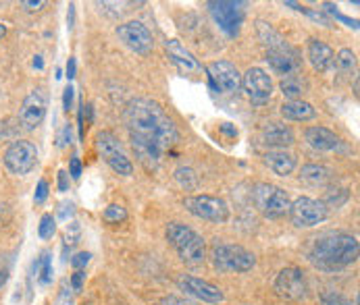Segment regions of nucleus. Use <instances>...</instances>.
Segmentation results:
<instances>
[{
  "label": "nucleus",
  "mask_w": 360,
  "mask_h": 305,
  "mask_svg": "<svg viewBox=\"0 0 360 305\" xmlns=\"http://www.w3.org/2000/svg\"><path fill=\"white\" fill-rule=\"evenodd\" d=\"M123 123L129 133L136 158L155 170L162 162V156L171 152L179 142V131L165 112V108L150 98H134L123 108Z\"/></svg>",
  "instance_id": "nucleus-1"
},
{
  "label": "nucleus",
  "mask_w": 360,
  "mask_h": 305,
  "mask_svg": "<svg viewBox=\"0 0 360 305\" xmlns=\"http://www.w3.org/2000/svg\"><path fill=\"white\" fill-rule=\"evenodd\" d=\"M359 239L346 231H327L321 233L309 252V259L325 272H338L352 266L359 259Z\"/></svg>",
  "instance_id": "nucleus-2"
},
{
  "label": "nucleus",
  "mask_w": 360,
  "mask_h": 305,
  "mask_svg": "<svg viewBox=\"0 0 360 305\" xmlns=\"http://www.w3.org/2000/svg\"><path fill=\"white\" fill-rule=\"evenodd\" d=\"M167 241L177 252L184 264H188V266L205 264L206 243L194 229H190L181 222H171L167 226Z\"/></svg>",
  "instance_id": "nucleus-3"
},
{
  "label": "nucleus",
  "mask_w": 360,
  "mask_h": 305,
  "mask_svg": "<svg viewBox=\"0 0 360 305\" xmlns=\"http://www.w3.org/2000/svg\"><path fill=\"white\" fill-rule=\"evenodd\" d=\"M212 266L219 272H250L257 266V257L252 252H248L242 245H233V243H217L210 252Z\"/></svg>",
  "instance_id": "nucleus-4"
},
{
  "label": "nucleus",
  "mask_w": 360,
  "mask_h": 305,
  "mask_svg": "<svg viewBox=\"0 0 360 305\" xmlns=\"http://www.w3.org/2000/svg\"><path fill=\"white\" fill-rule=\"evenodd\" d=\"M252 200H255L258 212L264 218L277 220V218H283L285 214H290L292 200L281 187H275V185H269V183H258L252 189Z\"/></svg>",
  "instance_id": "nucleus-5"
},
{
  "label": "nucleus",
  "mask_w": 360,
  "mask_h": 305,
  "mask_svg": "<svg viewBox=\"0 0 360 305\" xmlns=\"http://www.w3.org/2000/svg\"><path fill=\"white\" fill-rule=\"evenodd\" d=\"M96 150L117 175H123V177L134 175V164H131L129 156L125 154L121 142L117 140V135L112 131H101L96 135Z\"/></svg>",
  "instance_id": "nucleus-6"
},
{
  "label": "nucleus",
  "mask_w": 360,
  "mask_h": 305,
  "mask_svg": "<svg viewBox=\"0 0 360 305\" xmlns=\"http://www.w3.org/2000/svg\"><path fill=\"white\" fill-rule=\"evenodd\" d=\"M206 6L221 32H225L229 38H236L240 34L244 25V2L214 0V2H208Z\"/></svg>",
  "instance_id": "nucleus-7"
},
{
  "label": "nucleus",
  "mask_w": 360,
  "mask_h": 305,
  "mask_svg": "<svg viewBox=\"0 0 360 305\" xmlns=\"http://www.w3.org/2000/svg\"><path fill=\"white\" fill-rule=\"evenodd\" d=\"M184 208L206 222H214V224H223L229 220V205L225 200L217 198V196H188L184 200Z\"/></svg>",
  "instance_id": "nucleus-8"
},
{
  "label": "nucleus",
  "mask_w": 360,
  "mask_h": 305,
  "mask_svg": "<svg viewBox=\"0 0 360 305\" xmlns=\"http://www.w3.org/2000/svg\"><path fill=\"white\" fill-rule=\"evenodd\" d=\"M210 90L217 94H236L242 88V75L229 60H214L206 67Z\"/></svg>",
  "instance_id": "nucleus-9"
},
{
  "label": "nucleus",
  "mask_w": 360,
  "mask_h": 305,
  "mask_svg": "<svg viewBox=\"0 0 360 305\" xmlns=\"http://www.w3.org/2000/svg\"><path fill=\"white\" fill-rule=\"evenodd\" d=\"M329 216V210L327 205L319 200H312V198H298L294 200L290 205V220L296 229H312V226H319L321 222H325Z\"/></svg>",
  "instance_id": "nucleus-10"
},
{
  "label": "nucleus",
  "mask_w": 360,
  "mask_h": 305,
  "mask_svg": "<svg viewBox=\"0 0 360 305\" xmlns=\"http://www.w3.org/2000/svg\"><path fill=\"white\" fill-rule=\"evenodd\" d=\"M275 291L279 297L290 301H302L309 295V280L304 272L296 266L283 268L275 278Z\"/></svg>",
  "instance_id": "nucleus-11"
},
{
  "label": "nucleus",
  "mask_w": 360,
  "mask_h": 305,
  "mask_svg": "<svg viewBox=\"0 0 360 305\" xmlns=\"http://www.w3.org/2000/svg\"><path fill=\"white\" fill-rule=\"evenodd\" d=\"M46 110H49V96L44 90L36 88L32 90L23 102H21V108H19V125L25 129V131H34L36 127L42 125L44 116H46Z\"/></svg>",
  "instance_id": "nucleus-12"
},
{
  "label": "nucleus",
  "mask_w": 360,
  "mask_h": 305,
  "mask_svg": "<svg viewBox=\"0 0 360 305\" xmlns=\"http://www.w3.org/2000/svg\"><path fill=\"white\" fill-rule=\"evenodd\" d=\"M36 162H38V148L27 140L13 142L4 152V166L13 175H27L36 166Z\"/></svg>",
  "instance_id": "nucleus-13"
},
{
  "label": "nucleus",
  "mask_w": 360,
  "mask_h": 305,
  "mask_svg": "<svg viewBox=\"0 0 360 305\" xmlns=\"http://www.w3.org/2000/svg\"><path fill=\"white\" fill-rule=\"evenodd\" d=\"M115 34L129 50H134L136 54H148L155 48V38H153L150 29L140 21L121 23V25H117Z\"/></svg>",
  "instance_id": "nucleus-14"
},
{
  "label": "nucleus",
  "mask_w": 360,
  "mask_h": 305,
  "mask_svg": "<svg viewBox=\"0 0 360 305\" xmlns=\"http://www.w3.org/2000/svg\"><path fill=\"white\" fill-rule=\"evenodd\" d=\"M177 287L186 295H190V297H194V299H198L202 304L219 305L225 301V295H223V291L217 285H212L208 280H202L198 276H192V274H181L177 278Z\"/></svg>",
  "instance_id": "nucleus-15"
},
{
  "label": "nucleus",
  "mask_w": 360,
  "mask_h": 305,
  "mask_svg": "<svg viewBox=\"0 0 360 305\" xmlns=\"http://www.w3.org/2000/svg\"><path fill=\"white\" fill-rule=\"evenodd\" d=\"M242 90L248 96V100L255 104H264L273 96V79L266 71L252 67L242 75Z\"/></svg>",
  "instance_id": "nucleus-16"
},
{
  "label": "nucleus",
  "mask_w": 360,
  "mask_h": 305,
  "mask_svg": "<svg viewBox=\"0 0 360 305\" xmlns=\"http://www.w3.org/2000/svg\"><path fill=\"white\" fill-rule=\"evenodd\" d=\"M266 62H269V67H271L275 73H279V75H283V77L298 73V69H300V65H302L300 54L294 50L285 40H283L281 44H277V46H273V48L266 50Z\"/></svg>",
  "instance_id": "nucleus-17"
},
{
  "label": "nucleus",
  "mask_w": 360,
  "mask_h": 305,
  "mask_svg": "<svg viewBox=\"0 0 360 305\" xmlns=\"http://www.w3.org/2000/svg\"><path fill=\"white\" fill-rule=\"evenodd\" d=\"M307 54H309V62L312 65V69L319 73H329L335 65V52L323 40H316V38L309 40Z\"/></svg>",
  "instance_id": "nucleus-18"
},
{
  "label": "nucleus",
  "mask_w": 360,
  "mask_h": 305,
  "mask_svg": "<svg viewBox=\"0 0 360 305\" xmlns=\"http://www.w3.org/2000/svg\"><path fill=\"white\" fill-rule=\"evenodd\" d=\"M260 142L269 148H290L294 144V131L281 123H269L260 131Z\"/></svg>",
  "instance_id": "nucleus-19"
},
{
  "label": "nucleus",
  "mask_w": 360,
  "mask_h": 305,
  "mask_svg": "<svg viewBox=\"0 0 360 305\" xmlns=\"http://www.w3.org/2000/svg\"><path fill=\"white\" fill-rule=\"evenodd\" d=\"M167 54H169L171 62H173L181 73H196V71H200L198 58L188 50L179 40H169V42H167Z\"/></svg>",
  "instance_id": "nucleus-20"
},
{
  "label": "nucleus",
  "mask_w": 360,
  "mask_h": 305,
  "mask_svg": "<svg viewBox=\"0 0 360 305\" xmlns=\"http://www.w3.org/2000/svg\"><path fill=\"white\" fill-rule=\"evenodd\" d=\"M304 140H307L310 148L316 150V152H333L340 146V137L333 131H329L327 127H319V125L309 127L304 131Z\"/></svg>",
  "instance_id": "nucleus-21"
},
{
  "label": "nucleus",
  "mask_w": 360,
  "mask_h": 305,
  "mask_svg": "<svg viewBox=\"0 0 360 305\" xmlns=\"http://www.w3.org/2000/svg\"><path fill=\"white\" fill-rule=\"evenodd\" d=\"M264 164L277 177H290L296 168V158L294 154L285 152V150H273V152L264 154Z\"/></svg>",
  "instance_id": "nucleus-22"
},
{
  "label": "nucleus",
  "mask_w": 360,
  "mask_h": 305,
  "mask_svg": "<svg viewBox=\"0 0 360 305\" xmlns=\"http://www.w3.org/2000/svg\"><path fill=\"white\" fill-rule=\"evenodd\" d=\"M281 116L288 118V121H312L316 116V110L314 106L307 100H288L281 104Z\"/></svg>",
  "instance_id": "nucleus-23"
},
{
  "label": "nucleus",
  "mask_w": 360,
  "mask_h": 305,
  "mask_svg": "<svg viewBox=\"0 0 360 305\" xmlns=\"http://www.w3.org/2000/svg\"><path fill=\"white\" fill-rule=\"evenodd\" d=\"M300 181L309 183L312 187H325L331 181V170L321 164H307L300 170Z\"/></svg>",
  "instance_id": "nucleus-24"
},
{
  "label": "nucleus",
  "mask_w": 360,
  "mask_h": 305,
  "mask_svg": "<svg viewBox=\"0 0 360 305\" xmlns=\"http://www.w3.org/2000/svg\"><path fill=\"white\" fill-rule=\"evenodd\" d=\"M279 90L285 98H290V102L302 100V96L307 94V81L302 77H298V73H294L279 81Z\"/></svg>",
  "instance_id": "nucleus-25"
},
{
  "label": "nucleus",
  "mask_w": 360,
  "mask_h": 305,
  "mask_svg": "<svg viewBox=\"0 0 360 305\" xmlns=\"http://www.w3.org/2000/svg\"><path fill=\"white\" fill-rule=\"evenodd\" d=\"M356 65H359L356 54L350 50V48H342V50L338 52V56H335V65L333 67L340 71V75L352 77L356 73Z\"/></svg>",
  "instance_id": "nucleus-26"
},
{
  "label": "nucleus",
  "mask_w": 360,
  "mask_h": 305,
  "mask_svg": "<svg viewBox=\"0 0 360 305\" xmlns=\"http://www.w3.org/2000/svg\"><path fill=\"white\" fill-rule=\"evenodd\" d=\"M34 272H36V278L42 287H49L52 283V259L51 254H42L36 264H34Z\"/></svg>",
  "instance_id": "nucleus-27"
},
{
  "label": "nucleus",
  "mask_w": 360,
  "mask_h": 305,
  "mask_svg": "<svg viewBox=\"0 0 360 305\" xmlns=\"http://www.w3.org/2000/svg\"><path fill=\"white\" fill-rule=\"evenodd\" d=\"M173 177H175L177 185H179L181 189H186V191H194V189L198 187V175H196V170L190 168V166H179V168L175 170Z\"/></svg>",
  "instance_id": "nucleus-28"
},
{
  "label": "nucleus",
  "mask_w": 360,
  "mask_h": 305,
  "mask_svg": "<svg viewBox=\"0 0 360 305\" xmlns=\"http://www.w3.org/2000/svg\"><path fill=\"white\" fill-rule=\"evenodd\" d=\"M103 220L108 224H121L127 220V210L121 203H110L103 212Z\"/></svg>",
  "instance_id": "nucleus-29"
},
{
  "label": "nucleus",
  "mask_w": 360,
  "mask_h": 305,
  "mask_svg": "<svg viewBox=\"0 0 360 305\" xmlns=\"http://www.w3.org/2000/svg\"><path fill=\"white\" fill-rule=\"evenodd\" d=\"M54 233H56V220H54V216L52 214H44L42 218H40V224H38V235H40V239H52L54 237Z\"/></svg>",
  "instance_id": "nucleus-30"
},
{
  "label": "nucleus",
  "mask_w": 360,
  "mask_h": 305,
  "mask_svg": "<svg viewBox=\"0 0 360 305\" xmlns=\"http://www.w3.org/2000/svg\"><path fill=\"white\" fill-rule=\"evenodd\" d=\"M79 237H82V226H79V222H71V224L67 226V235H65V250L77 245V243H79Z\"/></svg>",
  "instance_id": "nucleus-31"
},
{
  "label": "nucleus",
  "mask_w": 360,
  "mask_h": 305,
  "mask_svg": "<svg viewBox=\"0 0 360 305\" xmlns=\"http://www.w3.org/2000/svg\"><path fill=\"white\" fill-rule=\"evenodd\" d=\"M325 8H327V13H331L335 19H340V21H342V23H346L348 27L359 29V21H356V19H350V17H346V15H342V13L338 11V6H333V4H325Z\"/></svg>",
  "instance_id": "nucleus-32"
},
{
  "label": "nucleus",
  "mask_w": 360,
  "mask_h": 305,
  "mask_svg": "<svg viewBox=\"0 0 360 305\" xmlns=\"http://www.w3.org/2000/svg\"><path fill=\"white\" fill-rule=\"evenodd\" d=\"M90 257H92V255L88 254V252H79V254H75L71 257V266H73L75 270H84V268L88 266Z\"/></svg>",
  "instance_id": "nucleus-33"
},
{
  "label": "nucleus",
  "mask_w": 360,
  "mask_h": 305,
  "mask_svg": "<svg viewBox=\"0 0 360 305\" xmlns=\"http://www.w3.org/2000/svg\"><path fill=\"white\" fill-rule=\"evenodd\" d=\"M49 198V183L42 179L36 187V194H34V202L36 203H44V200Z\"/></svg>",
  "instance_id": "nucleus-34"
},
{
  "label": "nucleus",
  "mask_w": 360,
  "mask_h": 305,
  "mask_svg": "<svg viewBox=\"0 0 360 305\" xmlns=\"http://www.w3.org/2000/svg\"><path fill=\"white\" fill-rule=\"evenodd\" d=\"M84 280H86V272H84V270H75L73 276H71V289H73V291H82Z\"/></svg>",
  "instance_id": "nucleus-35"
},
{
  "label": "nucleus",
  "mask_w": 360,
  "mask_h": 305,
  "mask_svg": "<svg viewBox=\"0 0 360 305\" xmlns=\"http://www.w3.org/2000/svg\"><path fill=\"white\" fill-rule=\"evenodd\" d=\"M69 175H71L73 179H79V177H82V160H79L77 156H73L71 162H69Z\"/></svg>",
  "instance_id": "nucleus-36"
},
{
  "label": "nucleus",
  "mask_w": 360,
  "mask_h": 305,
  "mask_svg": "<svg viewBox=\"0 0 360 305\" xmlns=\"http://www.w3.org/2000/svg\"><path fill=\"white\" fill-rule=\"evenodd\" d=\"M73 203L71 202H63L58 205V218L60 220H69V216H73Z\"/></svg>",
  "instance_id": "nucleus-37"
},
{
  "label": "nucleus",
  "mask_w": 360,
  "mask_h": 305,
  "mask_svg": "<svg viewBox=\"0 0 360 305\" xmlns=\"http://www.w3.org/2000/svg\"><path fill=\"white\" fill-rule=\"evenodd\" d=\"M323 305H352L346 297L342 295H325L323 297Z\"/></svg>",
  "instance_id": "nucleus-38"
},
{
  "label": "nucleus",
  "mask_w": 360,
  "mask_h": 305,
  "mask_svg": "<svg viewBox=\"0 0 360 305\" xmlns=\"http://www.w3.org/2000/svg\"><path fill=\"white\" fill-rule=\"evenodd\" d=\"M63 108H65L67 112L73 108V88H71V86H67L65 92H63Z\"/></svg>",
  "instance_id": "nucleus-39"
},
{
  "label": "nucleus",
  "mask_w": 360,
  "mask_h": 305,
  "mask_svg": "<svg viewBox=\"0 0 360 305\" xmlns=\"http://www.w3.org/2000/svg\"><path fill=\"white\" fill-rule=\"evenodd\" d=\"M58 191H69V172L67 170H58Z\"/></svg>",
  "instance_id": "nucleus-40"
},
{
  "label": "nucleus",
  "mask_w": 360,
  "mask_h": 305,
  "mask_svg": "<svg viewBox=\"0 0 360 305\" xmlns=\"http://www.w3.org/2000/svg\"><path fill=\"white\" fill-rule=\"evenodd\" d=\"M71 293H69V289H67V283H63V287H60V295H58V304L56 305H71Z\"/></svg>",
  "instance_id": "nucleus-41"
},
{
  "label": "nucleus",
  "mask_w": 360,
  "mask_h": 305,
  "mask_svg": "<svg viewBox=\"0 0 360 305\" xmlns=\"http://www.w3.org/2000/svg\"><path fill=\"white\" fill-rule=\"evenodd\" d=\"M67 144H71V125H65V127H63V133H60V137H58V146H60V148H65Z\"/></svg>",
  "instance_id": "nucleus-42"
},
{
  "label": "nucleus",
  "mask_w": 360,
  "mask_h": 305,
  "mask_svg": "<svg viewBox=\"0 0 360 305\" xmlns=\"http://www.w3.org/2000/svg\"><path fill=\"white\" fill-rule=\"evenodd\" d=\"M162 305H196V304H192V301H188V299H184V297L169 295V297H165V299H162Z\"/></svg>",
  "instance_id": "nucleus-43"
},
{
  "label": "nucleus",
  "mask_w": 360,
  "mask_h": 305,
  "mask_svg": "<svg viewBox=\"0 0 360 305\" xmlns=\"http://www.w3.org/2000/svg\"><path fill=\"white\" fill-rule=\"evenodd\" d=\"M75 73H77V62H75V58L71 56L69 62H67V79L71 81V79L75 77Z\"/></svg>",
  "instance_id": "nucleus-44"
},
{
  "label": "nucleus",
  "mask_w": 360,
  "mask_h": 305,
  "mask_svg": "<svg viewBox=\"0 0 360 305\" xmlns=\"http://www.w3.org/2000/svg\"><path fill=\"white\" fill-rule=\"evenodd\" d=\"M21 6L25 8V11H40L42 6H46V2H42V0H38V2H21Z\"/></svg>",
  "instance_id": "nucleus-45"
},
{
  "label": "nucleus",
  "mask_w": 360,
  "mask_h": 305,
  "mask_svg": "<svg viewBox=\"0 0 360 305\" xmlns=\"http://www.w3.org/2000/svg\"><path fill=\"white\" fill-rule=\"evenodd\" d=\"M73 21H75V6L71 4L69 6V13H67V25H69V29L73 27Z\"/></svg>",
  "instance_id": "nucleus-46"
},
{
  "label": "nucleus",
  "mask_w": 360,
  "mask_h": 305,
  "mask_svg": "<svg viewBox=\"0 0 360 305\" xmlns=\"http://www.w3.org/2000/svg\"><path fill=\"white\" fill-rule=\"evenodd\" d=\"M6 280H8V272L6 270H0V287H4Z\"/></svg>",
  "instance_id": "nucleus-47"
},
{
  "label": "nucleus",
  "mask_w": 360,
  "mask_h": 305,
  "mask_svg": "<svg viewBox=\"0 0 360 305\" xmlns=\"http://www.w3.org/2000/svg\"><path fill=\"white\" fill-rule=\"evenodd\" d=\"M34 67H36V69H42V67H44V60H42V56H36V58H34Z\"/></svg>",
  "instance_id": "nucleus-48"
},
{
  "label": "nucleus",
  "mask_w": 360,
  "mask_h": 305,
  "mask_svg": "<svg viewBox=\"0 0 360 305\" xmlns=\"http://www.w3.org/2000/svg\"><path fill=\"white\" fill-rule=\"evenodd\" d=\"M4 34H6V25L0 23V38H4Z\"/></svg>",
  "instance_id": "nucleus-49"
}]
</instances>
